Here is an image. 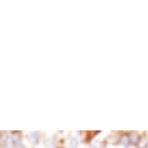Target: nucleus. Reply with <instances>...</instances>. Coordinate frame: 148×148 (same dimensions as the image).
<instances>
[{"mask_svg":"<svg viewBox=\"0 0 148 148\" xmlns=\"http://www.w3.org/2000/svg\"><path fill=\"white\" fill-rule=\"evenodd\" d=\"M68 148H71V147H68Z\"/></svg>","mask_w":148,"mask_h":148,"instance_id":"0eeeda50","label":"nucleus"},{"mask_svg":"<svg viewBox=\"0 0 148 148\" xmlns=\"http://www.w3.org/2000/svg\"><path fill=\"white\" fill-rule=\"evenodd\" d=\"M136 148H148V132H144L141 133V139H140V143Z\"/></svg>","mask_w":148,"mask_h":148,"instance_id":"39448f33","label":"nucleus"},{"mask_svg":"<svg viewBox=\"0 0 148 148\" xmlns=\"http://www.w3.org/2000/svg\"><path fill=\"white\" fill-rule=\"evenodd\" d=\"M68 143H69V147L71 148H77L83 143V137H82V132H77V133H71L69 137H68Z\"/></svg>","mask_w":148,"mask_h":148,"instance_id":"f257e3e1","label":"nucleus"},{"mask_svg":"<svg viewBox=\"0 0 148 148\" xmlns=\"http://www.w3.org/2000/svg\"><path fill=\"white\" fill-rule=\"evenodd\" d=\"M118 145H122V147H130L129 132H121V135H120V141H118Z\"/></svg>","mask_w":148,"mask_h":148,"instance_id":"20e7f679","label":"nucleus"},{"mask_svg":"<svg viewBox=\"0 0 148 148\" xmlns=\"http://www.w3.org/2000/svg\"><path fill=\"white\" fill-rule=\"evenodd\" d=\"M27 139H29V141H30L33 145H38V144L42 141V133L38 132V130L29 132V133H27Z\"/></svg>","mask_w":148,"mask_h":148,"instance_id":"f03ea898","label":"nucleus"},{"mask_svg":"<svg viewBox=\"0 0 148 148\" xmlns=\"http://www.w3.org/2000/svg\"><path fill=\"white\" fill-rule=\"evenodd\" d=\"M122 148H130V147H122Z\"/></svg>","mask_w":148,"mask_h":148,"instance_id":"423d86ee","label":"nucleus"},{"mask_svg":"<svg viewBox=\"0 0 148 148\" xmlns=\"http://www.w3.org/2000/svg\"><path fill=\"white\" fill-rule=\"evenodd\" d=\"M140 139H141V133L140 132H129V141H130V147H137L140 143Z\"/></svg>","mask_w":148,"mask_h":148,"instance_id":"7ed1b4c3","label":"nucleus"}]
</instances>
